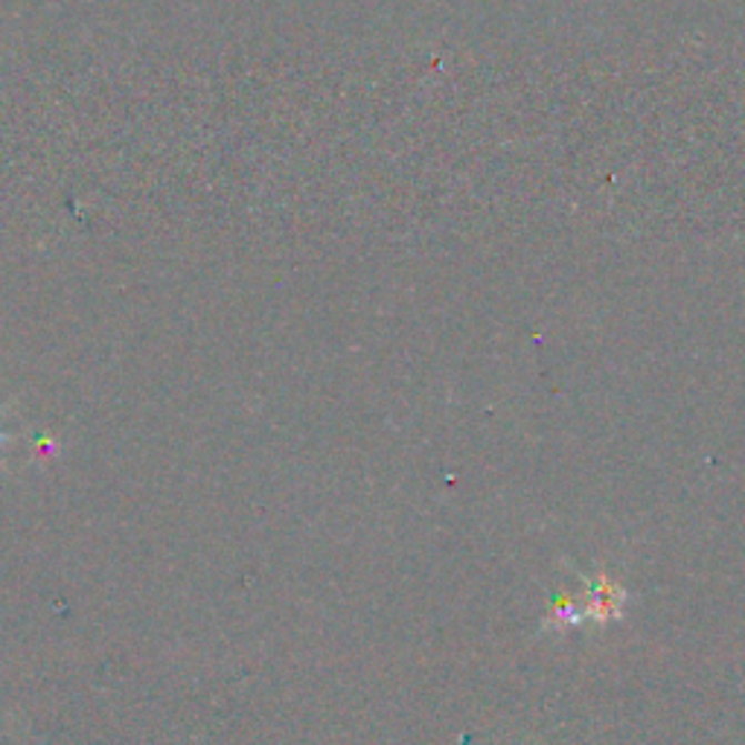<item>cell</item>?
I'll list each match as a JSON object with an SVG mask.
<instances>
[{"label":"cell","instance_id":"6da1fadb","mask_svg":"<svg viewBox=\"0 0 745 745\" xmlns=\"http://www.w3.org/2000/svg\"><path fill=\"white\" fill-rule=\"evenodd\" d=\"M623 600H626V592H623L621 583L608 580V576H597V580L588 583V594H585L583 603V621H615L623 612Z\"/></svg>","mask_w":745,"mask_h":745},{"label":"cell","instance_id":"7a4b0ae2","mask_svg":"<svg viewBox=\"0 0 745 745\" xmlns=\"http://www.w3.org/2000/svg\"><path fill=\"white\" fill-rule=\"evenodd\" d=\"M3 440H7V437H3V431H0V446H3Z\"/></svg>","mask_w":745,"mask_h":745}]
</instances>
